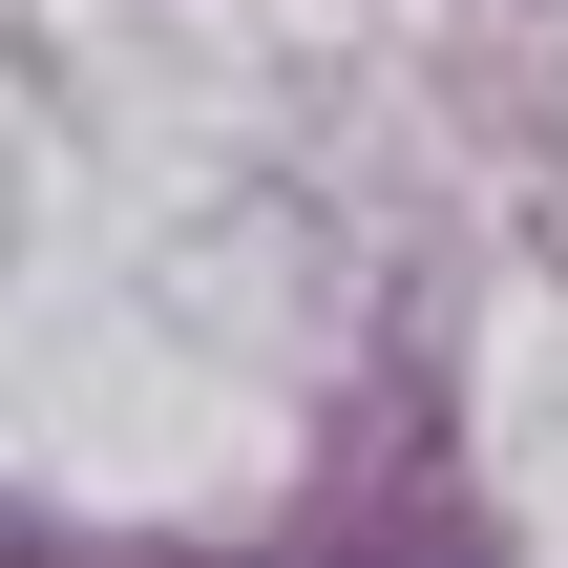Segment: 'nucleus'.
<instances>
[{
  "label": "nucleus",
  "mask_w": 568,
  "mask_h": 568,
  "mask_svg": "<svg viewBox=\"0 0 568 568\" xmlns=\"http://www.w3.org/2000/svg\"><path fill=\"white\" fill-rule=\"evenodd\" d=\"M316 568H485V527L443 506V485H379V506H337V548Z\"/></svg>",
  "instance_id": "f257e3e1"
}]
</instances>
